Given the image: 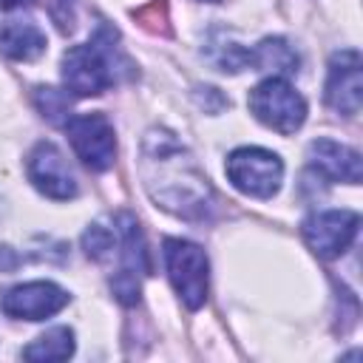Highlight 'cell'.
<instances>
[{
    "label": "cell",
    "mask_w": 363,
    "mask_h": 363,
    "mask_svg": "<svg viewBox=\"0 0 363 363\" xmlns=\"http://www.w3.org/2000/svg\"><path fill=\"white\" fill-rule=\"evenodd\" d=\"M326 102L343 116H354L363 102V74H360V54L354 48H343L329 60L326 77Z\"/></svg>",
    "instance_id": "10"
},
{
    "label": "cell",
    "mask_w": 363,
    "mask_h": 363,
    "mask_svg": "<svg viewBox=\"0 0 363 363\" xmlns=\"http://www.w3.org/2000/svg\"><path fill=\"white\" fill-rule=\"evenodd\" d=\"M45 51V34L31 17H11L0 23V54L17 62H31Z\"/></svg>",
    "instance_id": "12"
},
{
    "label": "cell",
    "mask_w": 363,
    "mask_h": 363,
    "mask_svg": "<svg viewBox=\"0 0 363 363\" xmlns=\"http://www.w3.org/2000/svg\"><path fill=\"white\" fill-rule=\"evenodd\" d=\"M20 255H17V250H11V247H0V272H11V269H17L20 267Z\"/></svg>",
    "instance_id": "17"
},
{
    "label": "cell",
    "mask_w": 363,
    "mask_h": 363,
    "mask_svg": "<svg viewBox=\"0 0 363 363\" xmlns=\"http://www.w3.org/2000/svg\"><path fill=\"white\" fill-rule=\"evenodd\" d=\"M298 54L284 37H264L255 48H250V68L269 71L272 77H289L298 74Z\"/></svg>",
    "instance_id": "13"
},
{
    "label": "cell",
    "mask_w": 363,
    "mask_h": 363,
    "mask_svg": "<svg viewBox=\"0 0 363 363\" xmlns=\"http://www.w3.org/2000/svg\"><path fill=\"white\" fill-rule=\"evenodd\" d=\"M360 216L354 210H320L303 221V241L318 258H337L357 235Z\"/></svg>",
    "instance_id": "7"
},
{
    "label": "cell",
    "mask_w": 363,
    "mask_h": 363,
    "mask_svg": "<svg viewBox=\"0 0 363 363\" xmlns=\"http://www.w3.org/2000/svg\"><path fill=\"white\" fill-rule=\"evenodd\" d=\"M65 303H68V292L51 281L17 284L0 301L3 312L17 320H45V318L57 315Z\"/></svg>",
    "instance_id": "9"
},
{
    "label": "cell",
    "mask_w": 363,
    "mask_h": 363,
    "mask_svg": "<svg viewBox=\"0 0 363 363\" xmlns=\"http://www.w3.org/2000/svg\"><path fill=\"white\" fill-rule=\"evenodd\" d=\"M207 57L210 62L218 68V71H241V68H250V48L238 45V43H227V40H218L213 45H207Z\"/></svg>",
    "instance_id": "16"
},
{
    "label": "cell",
    "mask_w": 363,
    "mask_h": 363,
    "mask_svg": "<svg viewBox=\"0 0 363 363\" xmlns=\"http://www.w3.org/2000/svg\"><path fill=\"white\" fill-rule=\"evenodd\" d=\"M23 3H28V0H0L3 9H14V6H23Z\"/></svg>",
    "instance_id": "18"
},
{
    "label": "cell",
    "mask_w": 363,
    "mask_h": 363,
    "mask_svg": "<svg viewBox=\"0 0 363 363\" xmlns=\"http://www.w3.org/2000/svg\"><path fill=\"white\" fill-rule=\"evenodd\" d=\"M247 105L261 125L284 136L295 133L306 122V99L284 77H267L264 82H258L250 91Z\"/></svg>",
    "instance_id": "3"
},
{
    "label": "cell",
    "mask_w": 363,
    "mask_h": 363,
    "mask_svg": "<svg viewBox=\"0 0 363 363\" xmlns=\"http://www.w3.org/2000/svg\"><path fill=\"white\" fill-rule=\"evenodd\" d=\"M26 173H28L31 184L48 199L68 201L77 196V176L68 167L62 150L51 142L34 145V150L28 153V162H26Z\"/></svg>",
    "instance_id": "8"
},
{
    "label": "cell",
    "mask_w": 363,
    "mask_h": 363,
    "mask_svg": "<svg viewBox=\"0 0 363 363\" xmlns=\"http://www.w3.org/2000/svg\"><path fill=\"white\" fill-rule=\"evenodd\" d=\"M164 264L173 289L184 301L187 309H199L207 301V255L199 244L184 238L164 241Z\"/></svg>",
    "instance_id": "5"
},
{
    "label": "cell",
    "mask_w": 363,
    "mask_h": 363,
    "mask_svg": "<svg viewBox=\"0 0 363 363\" xmlns=\"http://www.w3.org/2000/svg\"><path fill=\"white\" fill-rule=\"evenodd\" d=\"M201 3H218V0H201Z\"/></svg>",
    "instance_id": "19"
},
{
    "label": "cell",
    "mask_w": 363,
    "mask_h": 363,
    "mask_svg": "<svg viewBox=\"0 0 363 363\" xmlns=\"http://www.w3.org/2000/svg\"><path fill=\"white\" fill-rule=\"evenodd\" d=\"M306 156H309L312 170L329 182H346V184L360 182V153L340 142L315 139V142H309Z\"/></svg>",
    "instance_id": "11"
},
{
    "label": "cell",
    "mask_w": 363,
    "mask_h": 363,
    "mask_svg": "<svg viewBox=\"0 0 363 363\" xmlns=\"http://www.w3.org/2000/svg\"><path fill=\"white\" fill-rule=\"evenodd\" d=\"M34 102H37L40 113L51 125H65L71 119V96H68V91H60V88L45 85V88H37Z\"/></svg>",
    "instance_id": "15"
},
{
    "label": "cell",
    "mask_w": 363,
    "mask_h": 363,
    "mask_svg": "<svg viewBox=\"0 0 363 363\" xmlns=\"http://www.w3.org/2000/svg\"><path fill=\"white\" fill-rule=\"evenodd\" d=\"M227 179L235 190L255 196V199H272L284 179V162L264 147H238L227 156Z\"/></svg>",
    "instance_id": "4"
},
{
    "label": "cell",
    "mask_w": 363,
    "mask_h": 363,
    "mask_svg": "<svg viewBox=\"0 0 363 363\" xmlns=\"http://www.w3.org/2000/svg\"><path fill=\"white\" fill-rule=\"evenodd\" d=\"M62 82L74 96H96L108 91L113 77V43L94 37L91 43L74 45L62 57Z\"/></svg>",
    "instance_id": "2"
},
{
    "label": "cell",
    "mask_w": 363,
    "mask_h": 363,
    "mask_svg": "<svg viewBox=\"0 0 363 363\" xmlns=\"http://www.w3.org/2000/svg\"><path fill=\"white\" fill-rule=\"evenodd\" d=\"M68 142L77 159L91 170H108L116 159V136L113 125L105 113H77L65 122Z\"/></svg>",
    "instance_id": "6"
},
{
    "label": "cell",
    "mask_w": 363,
    "mask_h": 363,
    "mask_svg": "<svg viewBox=\"0 0 363 363\" xmlns=\"http://www.w3.org/2000/svg\"><path fill=\"white\" fill-rule=\"evenodd\" d=\"M142 176L153 201L182 218L204 221L216 207L213 187L170 130H150L142 142Z\"/></svg>",
    "instance_id": "1"
},
{
    "label": "cell",
    "mask_w": 363,
    "mask_h": 363,
    "mask_svg": "<svg viewBox=\"0 0 363 363\" xmlns=\"http://www.w3.org/2000/svg\"><path fill=\"white\" fill-rule=\"evenodd\" d=\"M74 354V332L68 326H54L45 335H40L34 343L23 349L26 360L34 363H51V360H68Z\"/></svg>",
    "instance_id": "14"
}]
</instances>
